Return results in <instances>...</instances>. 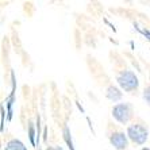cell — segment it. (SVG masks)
I'll return each instance as SVG.
<instances>
[{
    "label": "cell",
    "mask_w": 150,
    "mask_h": 150,
    "mask_svg": "<svg viewBox=\"0 0 150 150\" xmlns=\"http://www.w3.org/2000/svg\"><path fill=\"white\" fill-rule=\"evenodd\" d=\"M116 81L120 87L127 92H131V91H135L138 85H139V81H138V77L135 76L134 72L131 70H123L120 73L118 74L116 77Z\"/></svg>",
    "instance_id": "6da1fadb"
},
{
    "label": "cell",
    "mask_w": 150,
    "mask_h": 150,
    "mask_svg": "<svg viewBox=\"0 0 150 150\" xmlns=\"http://www.w3.org/2000/svg\"><path fill=\"white\" fill-rule=\"evenodd\" d=\"M127 135L133 142L143 145L147 141V130L142 125H131L127 129Z\"/></svg>",
    "instance_id": "7a4b0ae2"
},
{
    "label": "cell",
    "mask_w": 150,
    "mask_h": 150,
    "mask_svg": "<svg viewBox=\"0 0 150 150\" xmlns=\"http://www.w3.org/2000/svg\"><path fill=\"white\" fill-rule=\"evenodd\" d=\"M112 115L114 118L120 123H127L131 119L133 115V110H131V105L129 103H120V104H116L114 108H112Z\"/></svg>",
    "instance_id": "3957f363"
},
{
    "label": "cell",
    "mask_w": 150,
    "mask_h": 150,
    "mask_svg": "<svg viewBox=\"0 0 150 150\" xmlns=\"http://www.w3.org/2000/svg\"><path fill=\"white\" fill-rule=\"evenodd\" d=\"M112 146L118 150H125L129 145V141H127V137L125 135V133H114L110 138Z\"/></svg>",
    "instance_id": "277c9868"
},
{
    "label": "cell",
    "mask_w": 150,
    "mask_h": 150,
    "mask_svg": "<svg viewBox=\"0 0 150 150\" xmlns=\"http://www.w3.org/2000/svg\"><path fill=\"white\" fill-rule=\"evenodd\" d=\"M107 98L112 101H119L122 99V92L119 91L116 87L111 85V87H108V89H107Z\"/></svg>",
    "instance_id": "5b68a950"
},
{
    "label": "cell",
    "mask_w": 150,
    "mask_h": 150,
    "mask_svg": "<svg viewBox=\"0 0 150 150\" xmlns=\"http://www.w3.org/2000/svg\"><path fill=\"white\" fill-rule=\"evenodd\" d=\"M4 150H27V147L19 139H11L10 142L6 145V149Z\"/></svg>",
    "instance_id": "8992f818"
},
{
    "label": "cell",
    "mask_w": 150,
    "mask_h": 150,
    "mask_svg": "<svg viewBox=\"0 0 150 150\" xmlns=\"http://www.w3.org/2000/svg\"><path fill=\"white\" fill-rule=\"evenodd\" d=\"M64 138H65V141H67L69 149L70 150H74L73 149V143H72V138H70V131H69V129H68L67 126L64 127Z\"/></svg>",
    "instance_id": "52a82bcc"
},
{
    "label": "cell",
    "mask_w": 150,
    "mask_h": 150,
    "mask_svg": "<svg viewBox=\"0 0 150 150\" xmlns=\"http://www.w3.org/2000/svg\"><path fill=\"white\" fill-rule=\"evenodd\" d=\"M28 134H30V141H31V143L33 145H35V142H34V135H35V133H34V126H33V123H30V126H28Z\"/></svg>",
    "instance_id": "ba28073f"
},
{
    "label": "cell",
    "mask_w": 150,
    "mask_h": 150,
    "mask_svg": "<svg viewBox=\"0 0 150 150\" xmlns=\"http://www.w3.org/2000/svg\"><path fill=\"white\" fill-rule=\"evenodd\" d=\"M143 99L146 100V103L150 105V87L149 88H145V91H143Z\"/></svg>",
    "instance_id": "9c48e42d"
},
{
    "label": "cell",
    "mask_w": 150,
    "mask_h": 150,
    "mask_svg": "<svg viewBox=\"0 0 150 150\" xmlns=\"http://www.w3.org/2000/svg\"><path fill=\"white\" fill-rule=\"evenodd\" d=\"M46 150H62V147H61V146H57V147H47Z\"/></svg>",
    "instance_id": "30bf717a"
},
{
    "label": "cell",
    "mask_w": 150,
    "mask_h": 150,
    "mask_svg": "<svg viewBox=\"0 0 150 150\" xmlns=\"http://www.w3.org/2000/svg\"><path fill=\"white\" fill-rule=\"evenodd\" d=\"M142 150H150V149H149V147H143Z\"/></svg>",
    "instance_id": "8fae6325"
}]
</instances>
